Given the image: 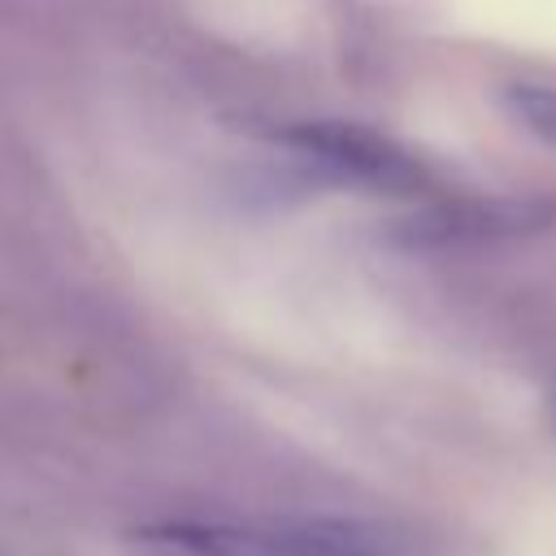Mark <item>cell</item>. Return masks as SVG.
<instances>
[{
	"label": "cell",
	"instance_id": "1",
	"mask_svg": "<svg viewBox=\"0 0 556 556\" xmlns=\"http://www.w3.org/2000/svg\"><path fill=\"white\" fill-rule=\"evenodd\" d=\"M148 543L178 556H400L391 530L343 517L313 521H156Z\"/></svg>",
	"mask_w": 556,
	"mask_h": 556
},
{
	"label": "cell",
	"instance_id": "5",
	"mask_svg": "<svg viewBox=\"0 0 556 556\" xmlns=\"http://www.w3.org/2000/svg\"><path fill=\"white\" fill-rule=\"evenodd\" d=\"M552 417H556V395H552Z\"/></svg>",
	"mask_w": 556,
	"mask_h": 556
},
{
	"label": "cell",
	"instance_id": "2",
	"mask_svg": "<svg viewBox=\"0 0 556 556\" xmlns=\"http://www.w3.org/2000/svg\"><path fill=\"white\" fill-rule=\"evenodd\" d=\"M282 143H291L295 156H304L326 178L348 182V187H365V191H382V195H417L430 182L426 165L408 148H400L395 139H387L369 126L295 122L291 130H282Z\"/></svg>",
	"mask_w": 556,
	"mask_h": 556
},
{
	"label": "cell",
	"instance_id": "4",
	"mask_svg": "<svg viewBox=\"0 0 556 556\" xmlns=\"http://www.w3.org/2000/svg\"><path fill=\"white\" fill-rule=\"evenodd\" d=\"M504 104L508 113L539 135L543 143L556 148V87H539V83H508L504 87Z\"/></svg>",
	"mask_w": 556,
	"mask_h": 556
},
{
	"label": "cell",
	"instance_id": "3",
	"mask_svg": "<svg viewBox=\"0 0 556 556\" xmlns=\"http://www.w3.org/2000/svg\"><path fill=\"white\" fill-rule=\"evenodd\" d=\"M556 222V200L543 195H469L443 200L408 222V239L426 248H460V243H500L526 239Z\"/></svg>",
	"mask_w": 556,
	"mask_h": 556
}]
</instances>
